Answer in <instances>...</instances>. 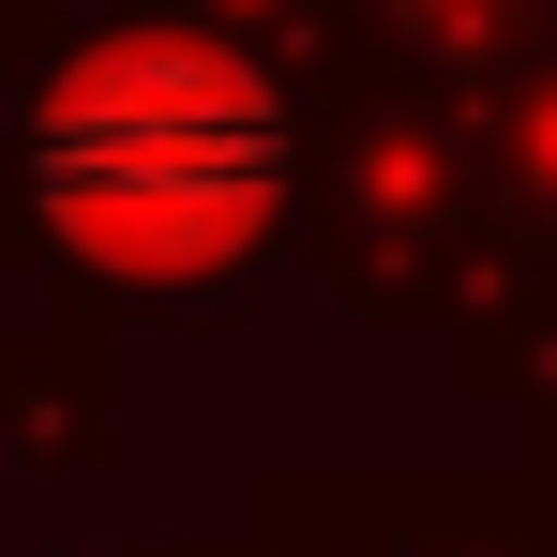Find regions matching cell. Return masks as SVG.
Wrapping results in <instances>:
<instances>
[{"label":"cell","mask_w":557,"mask_h":557,"mask_svg":"<svg viewBox=\"0 0 557 557\" xmlns=\"http://www.w3.org/2000/svg\"><path fill=\"white\" fill-rule=\"evenodd\" d=\"M30 196L121 272H211L272 226L286 121L226 46H106L30 106Z\"/></svg>","instance_id":"obj_1"}]
</instances>
